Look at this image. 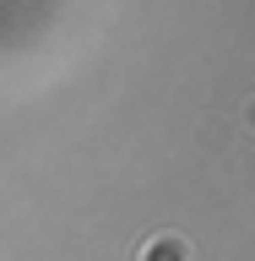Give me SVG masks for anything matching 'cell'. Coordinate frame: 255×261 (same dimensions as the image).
Returning a JSON list of instances; mask_svg holds the SVG:
<instances>
[{
  "label": "cell",
  "instance_id": "cell-1",
  "mask_svg": "<svg viewBox=\"0 0 255 261\" xmlns=\"http://www.w3.org/2000/svg\"><path fill=\"white\" fill-rule=\"evenodd\" d=\"M136 261H190V240L185 234H152Z\"/></svg>",
  "mask_w": 255,
  "mask_h": 261
}]
</instances>
